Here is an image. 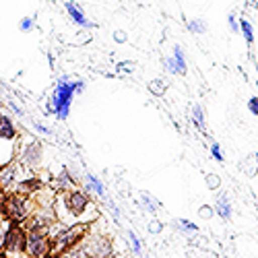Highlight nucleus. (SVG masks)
Returning a JSON list of instances; mask_svg holds the SVG:
<instances>
[{
	"label": "nucleus",
	"mask_w": 258,
	"mask_h": 258,
	"mask_svg": "<svg viewBox=\"0 0 258 258\" xmlns=\"http://www.w3.org/2000/svg\"><path fill=\"white\" fill-rule=\"evenodd\" d=\"M147 87H149V93H151V95H155V97H163L165 91H167V87H169V83H167L165 79L157 77V79H153V81H149Z\"/></svg>",
	"instance_id": "obj_18"
},
{
	"label": "nucleus",
	"mask_w": 258,
	"mask_h": 258,
	"mask_svg": "<svg viewBox=\"0 0 258 258\" xmlns=\"http://www.w3.org/2000/svg\"><path fill=\"white\" fill-rule=\"evenodd\" d=\"M174 227H178L182 233H199V225L188 221V219H176L174 221Z\"/></svg>",
	"instance_id": "obj_21"
},
{
	"label": "nucleus",
	"mask_w": 258,
	"mask_h": 258,
	"mask_svg": "<svg viewBox=\"0 0 258 258\" xmlns=\"http://www.w3.org/2000/svg\"><path fill=\"white\" fill-rule=\"evenodd\" d=\"M33 27H35V17H23V19L19 21V31L29 33Z\"/></svg>",
	"instance_id": "obj_23"
},
{
	"label": "nucleus",
	"mask_w": 258,
	"mask_h": 258,
	"mask_svg": "<svg viewBox=\"0 0 258 258\" xmlns=\"http://www.w3.org/2000/svg\"><path fill=\"white\" fill-rule=\"evenodd\" d=\"M19 139V131L15 126V120L9 114H0V141L15 143Z\"/></svg>",
	"instance_id": "obj_12"
},
{
	"label": "nucleus",
	"mask_w": 258,
	"mask_h": 258,
	"mask_svg": "<svg viewBox=\"0 0 258 258\" xmlns=\"http://www.w3.org/2000/svg\"><path fill=\"white\" fill-rule=\"evenodd\" d=\"M213 211H215V215H219L223 221H229V219H231L233 207H231V201H229V197L225 195V192H221V195L215 199V207H213Z\"/></svg>",
	"instance_id": "obj_13"
},
{
	"label": "nucleus",
	"mask_w": 258,
	"mask_h": 258,
	"mask_svg": "<svg viewBox=\"0 0 258 258\" xmlns=\"http://www.w3.org/2000/svg\"><path fill=\"white\" fill-rule=\"evenodd\" d=\"M0 114H3V112H0Z\"/></svg>",
	"instance_id": "obj_37"
},
{
	"label": "nucleus",
	"mask_w": 258,
	"mask_h": 258,
	"mask_svg": "<svg viewBox=\"0 0 258 258\" xmlns=\"http://www.w3.org/2000/svg\"><path fill=\"white\" fill-rule=\"evenodd\" d=\"M171 58H174L176 67H178V75L184 77L188 73V62H186V54L182 50V46H174V52H171Z\"/></svg>",
	"instance_id": "obj_17"
},
{
	"label": "nucleus",
	"mask_w": 258,
	"mask_h": 258,
	"mask_svg": "<svg viewBox=\"0 0 258 258\" xmlns=\"http://www.w3.org/2000/svg\"><path fill=\"white\" fill-rule=\"evenodd\" d=\"M85 81H73L69 77H60L56 81V87L52 91V97L48 101V114H54L58 120H67L71 114V105L75 95H81L85 91Z\"/></svg>",
	"instance_id": "obj_2"
},
{
	"label": "nucleus",
	"mask_w": 258,
	"mask_h": 258,
	"mask_svg": "<svg viewBox=\"0 0 258 258\" xmlns=\"http://www.w3.org/2000/svg\"><path fill=\"white\" fill-rule=\"evenodd\" d=\"M186 27H188L190 33H197V35L207 33V23L203 19H190V21H186Z\"/></svg>",
	"instance_id": "obj_20"
},
{
	"label": "nucleus",
	"mask_w": 258,
	"mask_h": 258,
	"mask_svg": "<svg viewBox=\"0 0 258 258\" xmlns=\"http://www.w3.org/2000/svg\"><path fill=\"white\" fill-rule=\"evenodd\" d=\"M135 67L137 64L133 60H122V62L116 64V71H118V75H131L135 71Z\"/></svg>",
	"instance_id": "obj_22"
},
{
	"label": "nucleus",
	"mask_w": 258,
	"mask_h": 258,
	"mask_svg": "<svg viewBox=\"0 0 258 258\" xmlns=\"http://www.w3.org/2000/svg\"><path fill=\"white\" fill-rule=\"evenodd\" d=\"M21 167H23V165H21L19 161H11V163H7V165L0 167V186H3L7 192H9V190H15L17 182L21 180V178H19Z\"/></svg>",
	"instance_id": "obj_8"
},
{
	"label": "nucleus",
	"mask_w": 258,
	"mask_h": 258,
	"mask_svg": "<svg viewBox=\"0 0 258 258\" xmlns=\"http://www.w3.org/2000/svg\"><path fill=\"white\" fill-rule=\"evenodd\" d=\"M238 27H240V31H242V35H244V39H246V44L252 46V44H254V27H252V23H250L248 19L240 17V19H238Z\"/></svg>",
	"instance_id": "obj_19"
},
{
	"label": "nucleus",
	"mask_w": 258,
	"mask_h": 258,
	"mask_svg": "<svg viewBox=\"0 0 258 258\" xmlns=\"http://www.w3.org/2000/svg\"><path fill=\"white\" fill-rule=\"evenodd\" d=\"M126 235H128V242H131V246H133V252L135 254H141L143 252V242L139 240V235L135 231H128Z\"/></svg>",
	"instance_id": "obj_24"
},
{
	"label": "nucleus",
	"mask_w": 258,
	"mask_h": 258,
	"mask_svg": "<svg viewBox=\"0 0 258 258\" xmlns=\"http://www.w3.org/2000/svg\"><path fill=\"white\" fill-rule=\"evenodd\" d=\"M161 231H163V223H161L159 219H153L151 223H149V233L157 235V233H161Z\"/></svg>",
	"instance_id": "obj_30"
},
{
	"label": "nucleus",
	"mask_w": 258,
	"mask_h": 258,
	"mask_svg": "<svg viewBox=\"0 0 258 258\" xmlns=\"http://www.w3.org/2000/svg\"><path fill=\"white\" fill-rule=\"evenodd\" d=\"M227 25L233 33H240V27H238V17H235V13H229L227 15Z\"/></svg>",
	"instance_id": "obj_28"
},
{
	"label": "nucleus",
	"mask_w": 258,
	"mask_h": 258,
	"mask_svg": "<svg viewBox=\"0 0 258 258\" xmlns=\"http://www.w3.org/2000/svg\"><path fill=\"white\" fill-rule=\"evenodd\" d=\"M163 69H165L169 75H178V67H176V62H174V58H171V56L163 58ZM178 77H180V75H178Z\"/></svg>",
	"instance_id": "obj_27"
},
{
	"label": "nucleus",
	"mask_w": 258,
	"mask_h": 258,
	"mask_svg": "<svg viewBox=\"0 0 258 258\" xmlns=\"http://www.w3.org/2000/svg\"><path fill=\"white\" fill-rule=\"evenodd\" d=\"M85 192L99 197V199H105V184L93 174H85Z\"/></svg>",
	"instance_id": "obj_14"
},
{
	"label": "nucleus",
	"mask_w": 258,
	"mask_h": 258,
	"mask_svg": "<svg viewBox=\"0 0 258 258\" xmlns=\"http://www.w3.org/2000/svg\"><path fill=\"white\" fill-rule=\"evenodd\" d=\"M7 197H9V192L0 186V209H3V205H5V201H7Z\"/></svg>",
	"instance_id": "obj_35"
},
{
	"label": "nucleus",
	"mask_w": 258,
	"mask_h": 258,
	"mask_svg": "<svg viewBox=\"0 0 258 258\" xmlns=\"http://www.w3.org/2000/svg\"><path fill=\"white\" fill-rule=\"evenodd\" d=\"M3 217L9 221V223H25L33 211H35V205L31 201V197H25V195H19V192H11V195L7 197L5 205H3Z\"/></svg>",
	"instance_id": "obj_3"
},
{
	"label": "nucleus",
	"mask_w": 258,
	"mask_h": 258,
	"mask_svg": "<svg viewBox=\"0 0 258 258\" xmlns=\"http://www.w3.org/2000/svg\"><path fill=\"white\" fill-rule=\"evenodd\" d=\"M19 163L27 169H39L44 161V145L35 139H29L19 145Z\"/></svg>",
	"instance_id": "obj_6"
},
{
	"label": "nucleus",
	"mask_w": 258,
	"mask_h": 258,
	"mask_svg": "<svg viewBox=\"0 0 258 258\" xmlns=\"http://www.w3.org/2000/svg\"><path fill=\"white\" fill-rule=\"evenodd\" d=\"M190 120L192 124H195L199 131L203 135H207V120H205V110L201 105H192V110H190Z\"/></svg>",
	"instance_id": "obj_15"
},
{
	"label": "nucleus",
	"mask_w": 258,
	"mask_h": 258,
	"mask_svg": "<svg viewBox=\"0 0 258 258\" xmlns=\"http://www.w3.org/2000/svg\"><path fill=\"white\" fill-rule=\"evenodd\" d=\"M205 182H207L209 190H219L221 188V176H217V174H207Z\"/></svg>",
	"instance_id": "obj_25"
},
{
	"label": "nucleus",
	"mask_w": 258,
	"mask_h": 258,
	"mask_svg": "<svg viewBox=\"0 0 258 258\" xmlns=\"http://www.w3.org/2000/svg\"><path fill=\"white\" fill-rule=\"evenodd\" d=\"M199 215H201V219H213L215 211H213V207H209V205H203V207L199 209Z\"/></svg>",
	"instance_id": "obj_29"
},
{
	"label": "nucleus",
	"mask_w": 258,
	"mask_h": 258,
	"mask_svg": "<svg viewBox=\"0 0 258 258\" xmlns=\"http://www.w3.org/2000/svg\"><path fill=\"white\" fill-rule=\"evenodd\" d=\"M41 188H44V182H41L37 176H27V178H21L17 182L13 192H19V195H25V197H33Z\"/></svg>",
	"instance_id": "obj_11"
},
{
	"label": "nucleus",
	"mask_w": 258,
	"mask_h": 258,
	"mask_svg": "<svg viewBox=\"0 0 258 258\" xmlns=\"http://www.w3.org/2000/svg\"><path fill=\"white\" fill-rule=\"evenodd\" d=\"M33 128H35V131L39 133V135H52V131H50V128L46 126V124H41V122H33Z\"/></svg>",
	"instance_id": "obj_33"
},
{
	"label": "nucleus",
	"mask_w": 258,
	"mask_h": 258,
	"mask_svg": "<svg viewBox=\"0 0 258 258\" xmlns=\"http://www.w3.org/2000/svg\"><path fill=\"white\" fill-rule=\"evenodd\" d=\"M9 107H11V110H13L17 116H23V110H21V107H19L15 101H9Z\"/></svg>",
	"instance_id": "obj_34"
},
{
	"label": "nucleus",
	"mask_w": 258,
	"mask_h": 258,
	"mask_svg": "<svg viewBox=\"0 0 258 258\" xmlns=\"http://www.w3.org/2000/svg\"><path fill=\"white\" fill-rule=\"evenodd\" d=\"M211 157L217 161V163H223V161H225V155H223V151H221V145H219V143H213V145H211Z\"/></svg>",
	"instance_id": "obj_26"
},
{
	"label": "nucleus",
	"mask_w": 258,
	"mask_h": 258,
	"mask_svg": "<svg viewBox=\"0 0 258 258\" xmlns=\"http://www.w3.org/2000/svg\"><path fill=\"white\" fill-rule=\"evenodd\" d=\"M58 258H62V256H58Z\"/></svg>",
	"instance_id": "obj_36"
},
{
	"label": "nucleus",
	"mask_w": 258,
	"mask_h": 258,
	"mask_svg": "<svg viewBox=\"0 0 258 258\" xmlns=\"http://www.w3.org/2000/svg\"><path fill=\"white\" fill-rule=\"evenodd\" d=\"M248 110H250L252 116H258V97H256V95H252V97L248 99Z\"/></svg>",
	"instance_id": "obj_31"
},
{
	"label": "nucleus",
	"mask_w": 258,
	"mask_h": 258,
	"mask_svg": "<svg viewBox=\"0 0 258 258\" xmlns=\"http://www.w3.org/2000/svg\"><path fill=\"white\" fill-rule=\"evenodd\" d=\"M77 182H79V178H77L75 171H71L69 167H62L60 174L52 180V190H54V192H67V190L75 188Z\"/></svg>",
	"instance_id": "obj_9"
},
{
	"label": "nucleus",
	"mask_w": 258,
	"mask_h": 258,
	"mask_svg": "<svg viewBox=\"0 0 258 258\" xmlns=\"http://www.w3.org/2000/svg\"><path fill=\"white\" fill-rule=\"evenodd\" d=\"M81 246L89 258H110L112 256V242L103 233H87L81 240Z\"/></svg>",
	"instance_id": "obj_7"
},
{
	"label": "nucleus",
	"mask_w": 258,
	"mask_h": 258,
	"mask_svg": "<svg viewBox=\"0 0 258 258\" xmlns=\"http://www.w3.org/2000/svg\"><path fill=\"white\" fill-rule=\"evenodd\" d=\"M25 256L27 258H48L52 254L50 229H25Z\"/></svg>",
	"instance_id": "obj_5"
},
{
	"label": "nucleus",
	"mask_w": 258,
	"mask_h": 258,
	"mask_svg": "<svg viewBox=\"0 0 258 258\" xmlns=\"http://www.w3.org/2000/svg\"><path fill=\"white\" fill-rule=\"evenodd\" d=\"M114 41H116V44H126V41H128V33L122 31V29L114 31Z\"/></svg>",
	"instance_id": "obj_32"
},
{
	"label": "nucleus",
	"mask_w": 258,
	"mask_h": 258,
	"mask_svg": "<svg viewBox=\"0 0 258 258\" xmlns=\"http://www.w3.org/2000/svg\"><path fill=\"white\" fill-rule=\"evenodd\" d=\"M54 215L56 221L62 225H89L99 217V211L91 201V195H87L81 188H71L67 192H60L54 199Z\"/></svg>",
	"instance_id": "obj_1"
},
{
	"label": "nucleus",
	"mask_w": 258,
	"mask_h": 258,
	"mask_svg": "<svg viewBox=\"0 0 258 258\" xmlns=\"http://www.w3.org/2000/svg\"><path fill=\"white\" fill-rule=\"evenodd\" d=\"M25 240H27L25 227L11 223L5 231V235H3V242H0L3 254L7 258H23L25 256Z\"/></svg>",
	"instance_id": "obj_4"
},
{
	"label": "nucleus",
	"mask_w": 258,
	"mask_h": 258,
	"mask_svg": "<svg viewBox=\"0 0 258 258\" xmlns=\"http://www.w3.org/2000/svg\"><path fill=\"white\" fill-rule=\"evenodd\" d=\"M147 213H151V215H155L159 209H161V203H159V199H155L153 195H149V192H141V203H139Z\"/></svg>",
	"instance_id": "obj_16"
},
{
	"label": "nucleus",
	"mask_w": 258,
	"mask_h": 258,
	"mask_svg": "<svg viewBox=\"0 0 258 258\" xmlns=\"http://www.w3.org/2000/svg\"><path fill=\"white\" fill-rule=\"evenodd\" d=\"M64 9H67V13H69V17H71V21H73L75 25H79L83 29H95L97 27L93 21L87 19V15L83 13V9L77 3H64Z\"/></svg>",
	"instance_id": "obj_10"
}]
</instances>
